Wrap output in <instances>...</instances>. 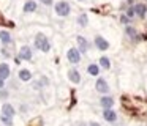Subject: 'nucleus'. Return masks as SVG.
Instances as JSON below:
<instances>
[{
    "label": "nucleus",
    "mask_w": 147,
    "mask_h": 126,
    "mask_svg": "<svg viewBox=\"0 0 147 126\" xmlns=\"http://www.w3.org/2000/svg\"><path fill=\"white\" fill-rule=\"evenodd\" d=\"M33 47H35L36 50H40V52L48 54L49 50H51V41H49V38L46 36L43 32H38V33L35 35V38H33Z\"/></svg>",
    "instance_id": "obj_1"
},
{
    "label": "nucleus",
    "mask_w": 147,
    "mask_h": 126,
    "mask_svg": "<svg viewBox=\"0 0 147 126\" xmlns=\"http://www.w3.org/2000/svg\"><path fill=\"white\" fill-rule=\"evenodd\" d=\"M54 13L59 17H68L71 14V5L67 2V0H59V2H54Z\"/></svg>",
    "instance_id": "obj_2"
},
{
    "label": "nucleus",
    "mask_w": 147,
    "mask_h": 126,
    "mask_svg": "<svg viewBox=\"0 0 147 126\" xmlns=\"http://www.w3.org/2000/svg\"><path fill=\"white\" fill-rule=\"evenodd\" d=\"M67 60L70 65H79L81 60H82V54L79 52L78 47H70L67 52Z\"/></svg>",
    "instance_id": "obj_3"
},
{
    "label": "nucleus",
    "mask_w": 147,
    "mask_h": 126,
    "mask_svg": "<svg viewBox=\"0 0 147 126\" xmlns=\"http://www.w3.org/2000/svg\"><path fill=\"white\" fill-rule=\"evenodd\" d=\"M18 57H19L21 62H30L33 58V49L30 46H21L19 52H18Z\"/></svg>",
    "instance_id": "obj_4"
},
{
    "label": "nucleus",
    "mask_w": 147,
    "mask_h": 126,
    "mask_svg": "<svg viewBox=\"0 0 147 126\" xmlns=\"http://www.w3.org/2000/svg\"><path fill=\"white\" fill-rule=\"evenodd\" d=\"M95 90L101 94H108L109 91H111V88H109V84L105 77H98L95 82Z\"/></svg>",
    "instance_id": "obj_5"
},
{
    "label": "nucleus",
    "mask_w": 147,
    "mask_h": 126,
    "mask_svg": "<svg viewBox=\"0 0 147 126\" xmlns=\"http://www.w3.org/2000/svg\"><path fill=\"white\" fill-rule=\"evenodd\" d=\"M93 44H95V47L98 50H101V52H105V50H108L109 49V41L106 40L105 36H101V35H96L95 38H93Z\"/></svg>",
    "instance_id": "obj_6"
},
{
    "label": "nucleus",
    "mask_w": 147,
    "mask_h": 126,
    "mask_svg": "<svg viewBox=\"0 0 147 126\" xmlns=\"http://www.w3.org/2000/svg\"><path fill=\"white\" fill-rule=\"evenodd\" d=\"M38 11V2L36 0H26L22 5V14H32Z\"/></svg>",
    "instance_id": "obj_7"
},
{
    "label": "nucleus",
    "mask_w": 147,
    "mask_h": 126,
    "mask_svg": "<svg viewBox=\"0 0 147 126\" xmlns=\"http://www.w3.org/2000/svg\"><path fill=\"white\" fill-rule=\"evenodd\" d=\"M76 43H78V49H79L81 54H87L90 49V43L87 38H84L82 35H78L76 36Z\"/></svg>",
    "instance_id": "obj_8"
},
{
    "label": "nucleus",
    "mask_w": 147,
    "mask_h": 126,
    "mask_svg": "<svg viewBox=\"0 0 147 126\" xmlns=\"http://www.w3.org/2000/svg\"><path fill=\"white\" fill-rule=\"evenodd\" d=\"M18 79H19V82H22V84H27V82H32L33 74L29 68H21L19 71H18Z\"/></svg>",
    "instance_id": "obj_9"
},
{
    "label": "nucleus",
    "mask_w": 147,
    "mask_h": 126,
    "mask_svg": "<svg viewBox=\"0 0 147 126\" xmlns=\"http://www.w3.org/2000/svg\"><path fill=\"white\" fill-rule=\"evenodd\" d=\"M68 80L71 82V84H74V85H79L81 84V80H82V77H81V72L78 71L76 68H71V69H68Z\"/></svg>",
    "instance_id": "obj_10"
},
{
    "label": "nucleus",
    "mask_w": 147,
    "mask_h": 126,
    "mask_svg": "<svg viewBox=\"0 0 147 126\" xmlns=\"http://www.w3.org/2000/svg\"><path fill=\"white\" fill-rule=\"evenodd\" d=\"M2 115H7V117H10V118H14V115H16V107H14L11 103H3L2 104Z\"/></svg>",
    "instance_id": "obj_11"
},
{
    "label": "nucleus",
    "mask_w": 147,
    "mask_h": 126,
    "mask_svg": "<svg viewBox=\"0 0 147 126\" xmlns=\"http://www.w3.org/2000/svg\"><path fill=\"white\" fill-rule=\"evenodd\" d=\"M0 44L8 46V47L13 44V36H11V33L8 30H0Z\"/></svg>",
    "instance_id": "obj_12"
},
{
    "label": "nucleus",
    "mask_w": 147,
    "mask_h": 126,
    "mask_svg": "<svg viewBox=\"0 0 147 126\" xmlns=\"http://www.w3.org/2000/svg\"><path fill=\"white\" fill-rule=\"evenodd\" d=\"M100 106H101L103 109H112V107H114V98L109 96V94H103V96L100 98Z\"/></svg>",
    "instance_id": "obj_13"
},
{
    "label": "nucleus",
    "mask_w": 147,
    "mask_h": 126,
    "mask_svg": "<svg viewBox=\"0 0 147 126\" xmlns=\"http://www.w3.org/2000/svg\"><path fill=\"white\" fill-rule=\"evenodd\" d=\"M0 77L5 79V80H8V79L11 77V68H10V65H8L7 62L0 63Z\"/></svg>",
    "instance_id": "obj_14"
},
{
    "label": "nucleus",
    "mask_w": 147,
    "mask_h": 126,
    "mask_svg": "<svg viewBox=\"0 0 147 126\" xmlns=\"http://www.w3.org/2000/svg\"><path fill=\"white\" fill-rule=\"evenodd\" d=\"M103 118L108 123H115L117 121V113L112 109H103Z\"/></svg>",
    "instance_id": "obj_15"
},
{
    "label": "nucleus",
    "mask_w": 147,
    "mask_h": 126,
    "mask_svg": "<svg viewBox=\"0 0 147 126\" xmlns=\"http://www.w3.org/2000/svg\"><path fill=\"white\" fill-rule=\"evenodd\" d=\"M133 6H134V13H136L138 17H141V19L146 17V14H147V5L146 3H134Z\"/></svg>",
    "instance_id": "obj_16"
},
{
    "label": "nucleus",
    "mask_w": 147,
    "mask_h": 126,
    "mask_svg": "<svg viewBox=\"0 0 147 126\" xmlns=\"http://www.w3.org/2000/svg\"><path fill=\"white\" fill-rule=\"evenodd\" d=\"M100 65L98 63H90V65H87V72H89L92 77H98L100 76Z\"/></svg>",
    "instance_id": "obj_17"
},
{
    "label": "nucleus",
    "mask_w": 147,
    "mask_h": 126,
    "mask_svg": "<svg viewBox=\"0 0 147 126\" xmlns=\"http://www.w3.org/2000/svg\"><path fill=\"white\" fill-rule=\"evenodd\" d=\"M125 35H127V36L130 38V40H134V41L138 40V30H136L134 27H131L130 24L125 25Z\"/></svg>",
    "instance_id": "obj_18"
},
{
    "label": "nucleus",
    "mask_w": 147,
    "mask_h": 126,
    "mask_svg": "<svg viewBox=\"0 0 147 126\" xmlns=\"http://www.w3.org/2000/svg\"><path fill=\"white\" fill-rule=\"evenodd\" d=\"M98 65H100V68H101V69H105V71H108V69L111 68V60H109V57H106V55L100 57V60H98Z\"/></svg>",
    "instance_id": "obj_19"
},
{
    "label": "nucleus",
    "mask_w": 147,
    "mask_h": 126,
    "mask_svg": "<svg viewBox=\"0 0 147 126\" xmlns=\"http://www.w3.org/2000/svg\"><path fill=\"white\" fill-rule=\"evenodd\" d=\"M76 22H78L79 27H87V25H89V16H87L86 13H81V14L78 16Z\"/></svg>",
    "instance_id": "obj_20"
},
{
    "label": "nucleus",
    "mask_w": 147,
    "mask_h": 126,
    "mask_svg": "<svg viewBox=\"0 0 147 126\" xmlns=\"http://www.w3.org/2000/svg\"><path fill=\"white\" fill-rule=\"evenodd\" d=\"M0 121L3 123L5 126H13L14 125L13 118H10V117H7V115H2V113H0Z\"/></svg>",
    "instance_id": "obj_21"
},
{
    "label": "nucleus",
    "mask_w": 147,
    "mask_h": 126,
    "mask_svg": "<svg viewBox=\"0 0 147 126\" xmlns=\"http://www.w3.org/2000/svg\"><path fill=\"white\" fill-rule=\"evenodd\" d=\"M0 55L5 57V58H11V55H13V54L8 50V46H2V47H0Z\"/></svg>",
    "instance_id": "obj_22"
},
{
    "label": "nucleus",
    "mask_w": 147,
    "mask_h": 126,
    "mask_svg": "<svg viewBox=\"0 0 147 126\" xmlns=\"http://www.w3.org/2000/svg\"><path fill=\"white\" fill-rule=\"evenodd\" d=\"M125 14H127L130 19H133L134 16H136V13H134V6H133V5H131V6H128V8H127V11H125Z\"/></svg>",
    "instance_id": "obj_23"
},
{
    "label": "nucleus",
    "mask_w": 147,
    "mask_h": 126,
    "mask_svg": "<svg viewBox=\"0 0 147 126\" xmlns=\"http://www.w3.org/2000/svg\"><path fill=\"white\" fill-rule=\"evenodd\" d=\"M38 3H41V5L46 6V8H51V6L54 5V0H38Z\"/></svg>",
    "instance_id": "obj_24"
},
{
    "label": "nucleus",
    "mask_w": 147,
    "mask_h": 126,
    "mask_svg": "<svg viewBox=\"0 0 147 126\" xmlns=\"http://www.w3.org/2000/svg\"><path fill=\"white\" fill-rule=\"evenodd\" d=\"M120 22H122V24H125V25H128V24L131 22V19L128 17L127 14H122V16H120Z\"/></svg>",
    "instance_id": "obj_25"
},
{
    "label": "nucleus",
    "mask_w": 147,
    "mask_h": 126,
    "mask_svg": "<svg viewBox=\"0 0 147 126\" xmlns=\"http://www.w3.org/2000/svg\"><path fill=\"white\" fill-rule=\"evenodd\" d=\"M8 94H10V93H8L7 88H2V90H0V99H7Z\"/></svg>",
    "instance_id": "obj_26"
},
{
    "label": "nucleus",
    "mask_w": 147,
    "mask_h": 126,
    "mask_svg": "<svg viewBox=\"0 0 147 126\" xmlns=\"http://www.w3.org/2000/svg\"><path fill=\"white\" fill-rule=\"evenodd\" d=\"M27 110H29V107H27L26 104L22 103V104H21V112H27Z\"/></svg>",
    "instance_id": "obj_27"
},
{
    "label": "nucleus",
    "mask_w": 147,
    "mask_h": 126,
    "mask_svg": "<svg viewBox=\"0 0 147 126\" xmlns=\"http://www.w3.org/2000/svg\"><path fill=\"white\" fill-rule=\"evenodd\" d=\"M5 82H7L5 79H2V77H0V90H2V88H5Z\"/></svg>",
    "instance_id": "obj_28"
},
{
    "label": "nucleus",
    "mask_w": 147,
    "mask_h": 126,
    "mask_svg": "<svg viewBox=\"0 0 147 126\" xmlns=\"http://www.w3.org/2000/svg\"><path fill=\"white\" fill-rule=\"evenodd\" d=\"M87 126H101V125H100L98 121H90V123H89V125H87Z\"/></svg>",
    "instance_id": "obj_29"
},
{
    "label": "nucleus",
    "mask_w": 147,
    "mask_h": 126,
    "mask_svg": "<svg viewBox=\"0 0 147 126\" xmlns=\"http://www.w3.org/2000/svg\"><path fill=\"white\" fill-rule=\"evenodd\" d=\"M127 5H128V6L134 5V0H127Z\"/></svg>",
    "instance_id": "obj_30"
},
{
    "label": "nucleus",
    "mask_w": 147,
    "mask_h": 126,
    "mask_svg": "<svg viewBox=\"0 0 147 126\" xmlns=\"http://www.w3.org/2000/svg\"><path fill=\"white\" fill-rule=\"evenodd\" d=\"M76 2H86V0H76Z\"/></svg>",
    "instance_id": "obj_31"
}]
</instances>
